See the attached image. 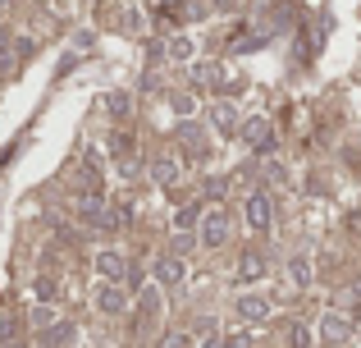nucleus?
Wrapping results in <instances>:
<instances>
[{"mask_svg": "<svg viewBox=\"0 0 361 348\" xmlns=\"http://www.w3.org/2000/svg\"><path fill=\"white\" fill-rule=\"evenodd\" d=\"M229 234H233L229 215H224V211H206V220H202V243H206V248H224Z\"/></svg>", "mask_w": 361, "mask_h": 348, "instance_id": "1", "label": "nucleus"}, {"mask_svg": "<svg viewBox=\"0 0 361 348\" xmlns=\"http://www.w3.org/2000/svg\"><path fill=\"white\" fill-rule=\"evenodd\" d=\"M243 143H247V147H256V152H265V147L274 143L270 119H261V115H256V119H247V124H243Z\"/></svg>", "mask_w": 361, "mask_h": 348, "instance_id": "2", "label": "nucleus"}, {"mask_svg": "<svg viewBox=\"0 0 361 348\" xmlns=\"http://www.w3.org/2000/svg\"><path fill=\"white\" fill-rule=\"evenodd\" d=\"M247 224H252V229H270V193L256 188V193L247 197Z\"/></svg>", "mask_w": 361, "mask_h": 348, "instance_id": "3", "label": "nucleus"}, {"mask_svg": "<svg viewBox=\"0 0 361 348\" xmlns=\"http://www.w3.org/2000/svg\"><path fill=\"white\" fill-rule=\"evenodd\" d=\"M97 307H101L106 316H119L123 307H128V294H123L119 284H110V280H106V284L97 289Z\"/></svg>", "mask_w": 361, "mask_h": 348, "instance_id": "4", "label": "nucleus"}, {"mask_svg": "<svg viewBox=\"0 0 361 348\" xmlns=\"http://www.w3.org/2000/svg\"><path fill=\"white\" fill-rule=\"evenodd\" d=\"M156 280L165 289H178V284H183V261H178V257H160L156 261Z\"/></svg>", "mask_w": 361, "mask_h": 348, "instance_id": "5", "label": "nucleus"}, {"mask_svg": "<svg viewBox=\"0 0 361 348\" xmlns=\"http://www.w3.org/2000/svg\"><path fill=\"white\" fill-rule=\"evenodd\" d=\"M97 270L110 280V284H119V280L128 275V261H123L119 252H101V257H97Z\"/></svg>", "mask_w": 361, "mask_h": 348, "instance_id": "6", "label": "nucleus"}, {"mask_svg": "<svg viewBox=\"0 0 361 348\" xmlns=\"http://www.w3.org/2000/svg\"><path fill=\"white\" fill-rule=\"evenodd\" d=\"M348 335H353L348 316H325V321H320V340H325V344H343Z\"/></svg>", "mask_w": 361, "mask_h": 348, "instance_id": "7", "label": "nucleus"}, {"mask_svg": "<svg viewBox=\"0 0 361 348\" xmlns=\"http://www.w3.org/2000/svg\"><path fill=\"white\" fill-rule=\"evenodd\" d=\"M238 316L247 325H261L265 316H270V303H265V298H238Z\"/></svg>", "mask_w": 361, "mask_h": 348, "instance_id": "8", "label": "nucleus"}, {"mask_svg": "<svg viewBox=\"0 0 361 348\" xmlns=\"http://www.w3.org/2000/svg\"><path fill=\"white\" fill-rule=\"evenodd\" d=\"M211 124L224 128V133H233V128H238V110H233L229 101H215V106H211Z\"/></svg>", "mask_w": 361, "mask_h": 348, "instance_id": "9", "label": "nucleus"}, {"mask_svg": "<svg viewBox=\"0 0 361 348\" xmlns=\"http://www.w3.org/2000/svg\"><path fill=\"white\" fill-rule=\"evenodd\" d=\"M178 138H183L188 156H202L206 152V138H202V128H197V124H178Z\"/></svg>", "mask_w": 361, "mask_h": 348, "instance_id": "10", "label": "nucleus"}, {"mask_svg": "<svg viewBox=\"0 0 361 348\" xmlns=\"http://www.w3.org/2000/svg\"><path fill=\"white\" fill-rule=\"evenodd\" d=\"M288 270H293V284H298V289H307V284H311V261H307V257H293V266H288Z\"/></svg>", "mask_w": 361, "mask_h": 348, "instance_id": "11", "label": "nucleus"}, {"mask_svg": "<svg viewBox=\"0 0 361 348\" xmlns=\"http://www.w3.org/2000/svg\"><path fill=\"white\" fill-rule=\"evenodd\" d=\"M238 270H243V280H261L265 261H261V257H256V252H252V257H243V266H238Z\"/></svg>", "mask_w": 361, "mask_h": 348, "instance_id": "12", "label": "nucleus"}, {"mask_svg": "<svg viewBox=\"0 0 361 348\" xmlns=\"http://www.w3.org/2000/svg\"><path fill=\"white\" fill-rule=\"evenodd\" d=\"M188 55H192V42H188V37H174V42H169V60H188Z\"/></svg>", "mask_w": 361, "mask_h": 348, "instance_id": "13", "label": "nucleus"}, {"mask_svg": "<svg viewBox=\"0 0 361 348\" xmlns=\"http://www.w3.org/2000/svg\"><path fill=\"white\" fill-rule=\"evenodd\" d=\"M156 179H160V184L169 188V184L178 179V165H174V161H156Z\"/></svg>", "mask_w": 361, "mask_h": 348, "instance_id": "14", "label": "nucleus"}, {"mask_svg": "<svg viewBox=\"0 0 361 348\" xmlns=\"http://www.w3.org/2000/svg\"><path fill=\"white\" fill-rule=\"evenodd\" d=\"M192 78H197V83H220V69H215V64H197Z\"/></svg>", "mask_w": 361, "mask_h": 348, "instance_id": "15", "label": "nucleus"}, {"mask_svg": "<svg viewBox=\"0 0 361 348\" xmlns=\"http://www.w3.org/2000/svg\"><path fill=\"white\" fill-rule=\"evenodd\" d=\"M293 348H311V330H307V325H293Z\"/></svg>", "mask_w": 361, "mask_h": 348, "instance_id": "16", "label": "nucleus"}, {"mask_svg": "<svg viewBox=\"0 0 361 348\" xmlns=\"http://www.w3.org/2000/svg\"><path fill=\"white\" fill-rule=\"evenodd\" d=\"M197 215H202V206H183V211H178V229H188Z\"/></svg>", "mask_w": 361, "mask_h": 348, "instance_id": "17", "label": "nucleus"}, {"mask_svg": "<svg viewBox=\"0 0 361 348\" xmlns=\"http://www.w3.org/2000/svg\"><path fill=\"white\" fill-rule=\"evenodd\" d=\"M192 243H197V239H192V234H188V229H178V234H174V252H188V248H192Z\"/></svg>", "mask_w": 361, "mask_h": 348, "instance_id": "18", "label": "nucleus"}, {"mask_svg": "<svg viewBox=\"0 0 361 348\" xmlns=\"http://www.w3.org/2000/svg\"><path fill=\"white\" fill-rule=\"evenodd\" d=\"M224 348H256V344H252V335H229Z\"/></svg>", "mask_w": 361, "mask_h": 348, "instance_id": "19", "label": "nucleus"}, {"mask_svg": "<svg viewBox=\"0 0 361 348\" xmlns=\"http://www.w3.org/2000/svg\"><path fill=\"white\" fill-rule=\"evenodd\" d=\"M51 321H55L51 307H37V312H32V325H51Z\"/></svg>", "mask_w": 361, "mask_h": 348, "instance_id": "20", "label": "nucleus"}, {"mask_svg": "<svg viewBox=\"0 0 361 348\" xmlns=\"http://www.w3.org/2000/svg\"><path fill=\"white\" fill-rule=\"evenodd\" d=\"M174 110L178 115H192V97H174Z\"/></svg>", "mask_w": 361, "mask_h": 348, "instance_id": "21", "label": "nucleus"}, {"mask_svg": "<svg viewBox=\"0 0 361 348\" xmlns=\"http://www.w3.org/2000/svg\"><path fill=\"white\" fill-rule=\"evenodd\" d=\"M160 5H183V0H160Z\"/></svg>", "mask_w": 361, "mask_h": 348, "instance_id": "22", "label": "nucleus"}, {"mask_svg": "<svg viewBox=\"0 0 361 348\" xmlns=\"http://www.w3.org/2000/svg\"><path fill=\"white\" fill-rule=\"evenodd\" d=\"M0 5H5V0H0Z\"/></svg>", "mask_w": 361, "mask_h": 348, "instance_id": "23", "label": "nucleus"}]
</instances>
